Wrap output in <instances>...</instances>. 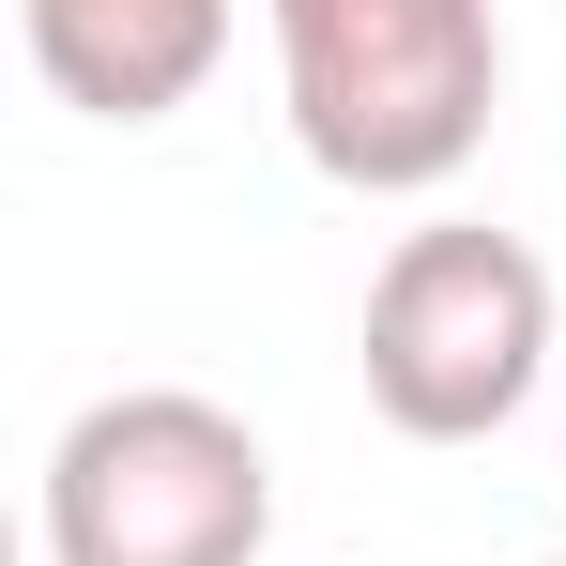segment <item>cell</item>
<instances>
[{"label": "cell", "instance_id": "obj_1", "mask_svg": "<svg viewBox=\"0 0 566 566\" xmlns=\"http://www.w3.org/2000/svg\"><path fill=\"white\" fill-rule=\"evenodd\" d=\"M261 15H276V107L322 185L429 199L490 154V107H505L490 0H261Z\"/></svg>", "mask_w": 566, "mask_h": 566}, {"label": "cell", "instance_id": "obj_2", "mask_svg": "<svg viewBox=\"0 0 566 566\" xmlns=\"http://www.w3.org/2000/svg\"><path fill=\"white\" fill-rule=\"evenodd\" d=\"M276 460L230 398L123 382L46 444V566H261Z\"/></svg>", "mask_w": 566, "mask_h": 566}, {"label": "cell", "instance_id": "obj_3", "mask_svg": "<svg viewBox=\"0 0 566 566\" xmlns=\"http://www.w3.org/2000/svg\"><path fill=\"white\" fill-rule=\"evenodd\" d=\"M368 413L398 444H490L536 382H552V261L521 230H398L353 322Z\"/></svg>", "mask_w": 566, "mask_h": 566}, {"label": "cell", "instance_id": "obj_4", "mask_svg": "<svg viewBox=\"0 0 566 566\" xmlns=\"http://www.w3.org/2000/svg\"><path fill=\"white\" fill-rule=\"evenodd\" d=\"M31 77L93 123H169L230 62V0H15Z\"/></svg>", "mask_w": 566, "mask_h": 566}, {"label": "cell", "instance_id": "obj_5", "mask_svg": "<svg viewBox=\"0 0 566 566\" xmlns=\"http://www.w3.org/2000/svg\"><path fill=\"white\" fill-rule=\"evenodd\" d=\"M552 566H566V552H552Z\"/></svg>", "mask_w": 566, "mask_h": 566}]
</instances>
